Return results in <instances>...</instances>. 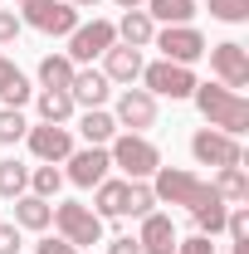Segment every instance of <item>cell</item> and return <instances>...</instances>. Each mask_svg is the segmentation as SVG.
Returning <instances> with one entry per match:
<instances>
[{
  "instance_id": "obj_20",
  "label": "cell",
  "mask_w": 249,
  "mask_h": 254,
  "mask_svg": "<svg viewBox=\"0 0 249 254\" xmlns=\"http://www.w3.org/2000/svg\"><path fill=\"white\" fill-rule=\"evenodd\" d=\"M123 210H127V181H98L93 215H98V220H118Z\"/></svg>"
},
{
  "instance_id": "obj_4",
  "label": "cell",
  "mask_w": 249,
  "mask_h": 254,
  "mask_svg": "<svg viewBox=\"0 0 249 254\" xmlns=\"http://www.w3.org/2000/svg\"><path fill=\"white\" fill-rule=\"evenodd\" d=\"M54 225H59V235L73 245V250H83V245H103V220L93 215V205L59 200V205H54Z\"/></svg>"
},
{
  "instance_id": "obj_39",
  "label": "cell",
  "mask_w": 249,
  "mask_h": 254,
  "mask_svg": "<svg viewBox=\"0 0 249 254\" xmlns=\"http://www.w3.org/2000/svg\"><path fill=\"white\" fill-rule=\"evenodd\" d=\"M118 5H123V10H137V5H142V0H118Z\"/></svg>"
},
{
  "instance_id": "obj_6",
  "label": "cell",
  "mask_w": 249,
  "mask_h": 254,
  "mask_svg": "<svg viewBox=\"0 0 249 254\" xmlns=\"http://www.w3.org/2000/svg\"><path fill=\"white\" fill-rule=\"evenodd\" d=\"M156 49H161V59H171V64H195V59H205V34L195 30V25H166V30H156V39H152Z\"/></svg>"
},
{
  "instance_id": "obj_37",
  "label": "cell",
  "mask_w": 249,
  "mask_h": 254,
  "mask_svg": "<svg viewBox=\"0 0 249 254\" xmlns=\"http://www.w3.org/2000/svg\"><path fill=\"white\" fill-rule=\"evenodd\" d=\"M108 254H142V245H137V235H118V240H108Z\"/></svg>"
},
{
  "instance_id": "obj_35",
  "label": "cell",
  "mask_w": 249,
  "mask_h": 254,
  "mask_svg": "<svg viewBox=\"0 0 249 254\" xmlns=\"http://www.w3.org/2000/svg\"><path fill=\"white\" fill-rule=\"evenodd\" d=\"M34 254H78V250H73V245H68L63 235H59V240H49V235H44V240L34 245Z\"/></svg>"
},
{
  "instance_id": "obj_22",
  "label": "cell",
  "mask_w": 249,
  "mask_h": 254,
  "mask_svg": "<svg viewBox=\"0 0 249 254\" xmlns=\"http://www.w3.org/2000/svg\"><path fill=\"white\" fill-rule=\"evenodd\" d=\"M0 98H5V108H20V103H30V78L15 68V64L0 54Z\"/></svg>"
},
{
  "instance_id": "obj_9",
  "label": "cell",
  "mask_w": 249,
  "mask_h": 254,
  "mask_svg": "<svg viewBox=\"0 0 249 254\" xmlns=\"http://www.w3.org/2000/svg\"><path fill=\"white\" fill-rule=\"evenodd\" d=\"M190 157L200 161V166H240V161H245V152H240V137L200 127V132L190 137Z\"/></svg>"
},
{
  "instance_id": "obj_40",
  "label": "cell",
  "mask_w": 249,
  "mask_h": 254,
  "mask_svg": "<svg viewBox=\"0 0 249 254\" xmlns=\"http://www.w3.org/2000/svg\"><path fill=\"white\" fill-rule=\"evenodd\" d=\"M235 254H249V240H245V245H235Z\"/></svg>"
},
{
  "instance_id": "obj_11",
  "label": "cell",
  "mask_w": 249,
  "mask_h": 254,
  "mask_svg": "<svg viewBox=\"0 0 249 254\" xmlns=\"http://www.w3.org/2000/svg\"><path fill=\"white\" fill-rule=\"evenodd\" d=\"M113 118H118V127H127V132H147V127H156V98L147 93V88H123Z\"/></svg>"
},
{
  "instance_id": "obj_29",
  "label": "cell",
  "mask_w": 249,
  "mask_h": 254,
  "mask_svg": "<svg viewBox=\"0 0 249 254\" xmlns=\"http://www.w3.org/2000/svg\"><path fill=\"white\" fill-rule=\"evenodd\" d=\"M59 186H63V171L54 166V161H44V166H34V171H30V190H34V195L49 200V195H59Z\"/></svg>"
},
{
  "instance_id": "obj_8",
  "label": "cell",
  "mask_w": 249,
  "mask_h": 254,
  "mask_svg": "<svg viewBox=\"0 0 249 254\" xmlns=\"http://www.w3.org/2000/svg\"><path fill=\"white\" fill-rule=\"evenodd\" d=\"M210 54V68H215L220 88H249V49L240 44V39H225V44H210L205 49Z\"/></svg>"
},
{
  "instance_id": "obj_13",
  "label": "cell",
  "mask_w": 249,
  "mask_h": 254,
  "mask_svg": "<svg viewBox=\"0 0 249 254\" xmlns=\"http://www.w3.org/2000/svg\"><path fill=\"white\" fill-rule=\"evenodd\" d=\"M68 181L73 186H98V181H108V166H113V157H108V147H83V152H68Z\"/></svg>"
},
{
  "instance_id": "obj_38",
  "label": "cell",
  "mask_w": 249,
  "mask_h": 254,
  "mask_svg": "<svg viewBox=\"0 0 249 254\" xmlns=\"http://www.w3.org/2000/svg\"><path fill=\"white\" fill-rule=\"evenodd\" d=\"M73 10H98V0H68Z\"/></svg>"
},
{
  "instance_id": "obj_25",
  "label": "cell",
  "mask_w": 249,
  "mask_h": 254,
  "mask_svg": "<svg viewBox=\"0 0 249 254\" xmlns=\"http://www.w3.org/2000/svg\"><path fill=\"white\" fill-rule=\"evenodd\" d=\"M39 118H44V123H68V118H73L68 88H44V93H39Z\"/></svg>"
},
{
  "instance_id": "obj_1",
  "label": "cell",
  "mask_w": 249,
  "mask_h": 254,
  "mask_svg": "<svg viewBox=\"0 0 249 254\" xmlns=\"http://www.w3.org/2000/svg\"><path fill=\"white\" fill-rule=\"evenodd\" d=\"M195 108H200V118L215 127V132H230V137H240L249 127V98L235 93V88H220V83H195Z\"/></svg>"
},
{
  "instance_id": "obj_21",
  "label": "cell",
  "mask_w": 249,
  "mask_h": 254,
  "mask_svg": "<svg viewBox=\"0 0 249 254\" xmlns=\"http://www.w3.org/2000/svg\"><path fill=\"white\" fill-rule=\"evenodd\" d=\"M78 132L88 137V147H108V142L118 137V118H113V113H103V108H88V113H83V123H78Z\"/></svg>"
},
{
  "instance_id": "obj_15",
  "label": "cell",
  "mask_w": 249,
  "mask_h": 254,
  "mask_svg": "<svg viewBox=\"0 0 249 254\" xmlns=\"http://www.w3.org/2000/svg\"><path fill=\"white\" fill-rule=\"evenodd\" d=\"M108 73H98V68H73V83H68V98H73V108H103L108 103Z\"/></svg>"
},
{
  "instance_id": "obj_27",
  "label": "cell",
  "mask_w": 249,
  "mask_h": 254,
  "mask_svg": "<svg viewBox=\"0 0 249 254\" xmlns=\"http://www.w3.org/2000/svg\"><path fill=\"white\" fill-rule=\"evenodd\" d=\"M25 186H30V166L25 161H0V195L5 200H15V195H25Z\"/></svg>"
},
{
  "instance_id": "obj_14",
  "label": "cell",
  "mask_w": 249,
  "mask_h": 254,
  "mask_svg": "<svg viewBox=\"0 0 249 254\" xmlns=\"http://www.w3.org/2000/svg\"><path fill=\"white\" fill-rule=\"evenodd\" d=\"M137 245H142V254H176V225H171V215H161V210L142 215Z\"/></svg>"
},
{
  "instance_id": "obj_16",
  "label": "cell",
  "mask_w": 249,
  "mask_h": 254,
  "mask_svg": "<svg viewBox=\"0 0 249 254\" xmlns=\"http://www.w3.org/2000/svg\"><path fill=\"white\" fill-rule=\"evenodd\" d=\"M103 73H108V83H132V78H142V49L113 44V49L103 54Z\"/></svg>"
},
{
  "instance_id": "obj_5",
  "label": "cell",
  "mask_w": 249,
  "mask_h": 254,
  "mask_svg": "<svg viewBox=\"0 0 249 254\" xmlns=\"http://www.w3.org/2000/svg\"><path fill=\"white\" fill-rule=\"evenodd\" d=\"M20 25H34L39 34H73L83 20L68 0H20Z\"/></svg>"
},
{
  "instance_id": "obj_31",
  "label": "cell",
  "mask_w": 249,
  "mask_h": 254,
  "mask_svg": "<svg viewBox=\"0 0 249 254\" xmlns=\"http://www.w3.org/2000/svg\"><path fill=\"white\" fill-rule=\"evenodd\" d=\"M215 20H225V25H245L249 20V0H210L205 5Z\"/></svg>"
},
{
  "instance_id": "obj_32",
  "label": "cell",
  "mask_w": 249,
  "mask_h": 254,
  "mask_svg": "<svg viewBox=\"0 0 249 254\" xmlns=\"http://www.w3.org/2000/svg\"><path fill=\"white\" fill-rule=\"evenodd\" d=\"M225 230H230L235 245H245V240H249V210H245V205H235V210L225 215Z\"/></svg>"
},
{
  "instance_id": "obj_28",
  "label": "cell",
  "mask_w": 249,
  "mask_h": 254,
  "mask_svg": "<svg viewBox=\"0 0 249 254\" xmlns=\"http://www.w3.org/2000/svg\"><path fill=\"white\" fill-rule=\"evenodd\" d=\"M156 205H161V200H156L152 181H127V210L123 215H137V220H142V215H152Z\"/></svg>"
},
{
  "instance_id": "obj_10",
  "label": "cell",
  "mask_w": 249,
  "mask_h": 254,
  "mask_svg": "<svg viewBox=\"0 0 249 254\" xmlns=\"http://www.w3.org/2000/svg\"><path fill=\"white\" fill-rule=\"evenodd\" d=\"M113 44H118L113 20H88V25H78V30L68 34V59L73 64H93L98 54H108Z\"/></svg>"
},
{
  "instance_id": "obj_24",
  "label": "cell",
  "mask_w": 249,
  "mask_h": 254,
  "mask_svg": "<svg viewBox=\"0 0 249 254\" xmlns=\"http://www.w3.org/2000/svg\"><path fill=\"white\" fill-rule=\"evenodd\" d=\"M147 15L161 25H190L195 20V0H147Z\"/></svg>"
},
{
  "instance_id": "obj_36",
  "label": "cell",
  "mask_w": 249,
  "mask_h": 254,
  "mask_svg": "<svg viewBox=\"0 0 249 254\" xmlns=\"http://www.w3.org/2000/svg\"><path fill=\"white\" fill-rule=\"evenodd\" d=\"M0 254H20V225H0Z\"/></svg>"
},
{
  "instance_id": "obj_2",
  "label": "cell",
  "mask_w": 249,
  "mask_h": 254,
  "mask_svg": "<svg viewBox=\"0 0 249 254\" xmlns=\"http://www.w3.org/2000/svg\"><path fill=\"white\" fill-rule=\"evenodd\" d=\"M152 190H156V200H166V205H186V210L215 200V186H205L195 171H181V166H156Z\"/></svg>"
},
{
  "instance_id": "obj_19",
  "label": "cell",
  "mask_w": 249,
  "mask_h": 254,
  "mask_svg": "<svg viewBox=\"0 0 249 254\" xmlns=\"http://www.w3.org/2000/svg\"><path fill=\"white\" fill-rule=\"evenodd\" d=\"M215 186V195L225 200V205H245L249 200V176H245V166H220V176L210 181Z\"/></svg>"
},
{
  "instance_id": "obj_17",
  "label": "cell",
  "mask_w": 249,
  "mask_h": 254,
  "mask_svg": "<svg viewBox=\"0 0 249 254\" xmlns=\"http://www.w3.org/2000/svg\"><path fill=\"white\" fill-rule=\"evenodd\" d=\"M15 225L20 230H49L54 225V205L44 200V195H15Z\"/></svg>"
},
{
  "instance_id": "obj_26",
  "label": "cell",
  "mask_w": 249,
  "mask_h": 254,
  "mask_svg": "<svg viewBox=\"0 0 249 254\" xmlns=\"http://www.w3.org/2000/svg\"><path fill=\"white\" fill-rule=\"evenodd\" d=\"M190 215H195V230H200L205 240H215L220 230H225V215H230V205H225V200L215 195V200H205V205H195Z\"/></svg>"
},
{
  "instance_id": "obj_7",
  "label": "cell",
  "mask_w": 249,
  "mask_h": 254,
  "mask_svg": "<svg viewBox=\"0 0 249 254\" xmlns=\"http://www.w3.org/2000/svg\"><path fill=\"white\" fill-rule=\"evenodd\" d=\"M142 78H147V93L152 98H190L195 93V73L186 64H171V59L142 64Z\"/></svg>"
},
{
  "instance_id": "obj_34",
  "label": "cell",
  "mask_w": 249,
  "mask_h": 254,
  "mask_svg": "<svg viewBox=\"0 0 249 254\" xmlns=\"http://www.w3.org/2000/svg\"><path fill=\"white\" fill-rule=\"evenodd\" d=\"M10 39H20V15L15 10H0V44H10Z\"/></svg>"
},
{
  "instance_id": "obj_23",
  "label": "cell",
  "mask_w": 249,
  "mask_h": 254,
  "mask_svg": "<svg viewBox=\"0 0 249 254\" xmlns=\"http://www.w3.org/2000/svg\"><path fill=\"white\" fill-rule=\"evenodd\" d=\"M73 68H78V64L68 59V54H44V59H39V83H44V88H68V83H73Z\"/></svg>"
},
{
  "instance_id": "obj_18",
  "label": "cell",
  "mask_w": 249,
  "mask_h": 254,
  "mask_svg": "<svg viewBox=\"0 0 249 254\" xmlns=\"http://www.w3.org/2000/svg\"><path fill=\"white\" fill-rule=\"evenodd\" d=\"M113 30H118V39H123V44H132V49H147V44L156 39V20L147 15V10H127Z\"/></svg>"
},
{
  "instance_id": "obj_3",
  "label": "cell",
  "mask_w": 249,
  "mask_h": 254,
  "mask_svg": "<svg viewBox=\"0 0 249 254\" xmlns=\"http://www.w3.org/2000/svg\"><path fill=\"white\" fill-rule=\"evenodd\" d=\"M108 157H113V166H123L132 181H152L156 166H161V152H156L142 132H123V137H113Z\"/></svg>"
},
{
  "instance_id": "obj_30",
  "label": "cell",
  "mask_w": 249,
  "mask_h": 254,
  "mask_svg": "<svg viewBox=\"0 0 249 254\" xmlns=\"http://www.w3.org/2000/svg\"><path fill=\"white\" fill-rule=\"evenodd\" d=\"M25 132H30V123L20 118V108H0V142H5V147L25 142Z\"/></svg>"
},
{
  "instance_id": "obj_33",
  "label": "cell",
  "mask_w": 249,
  "mask_h": 254,
  "mask_svg": "<svg viewBox=\"0 0 249 254\" xmlns=\"http://www.w3.org/2000/svg\"><path fill=\"white\" fill-rule=\"evenodd\" d=\"M176 254H215V245L205 235H190V240H176Z\"/></svg>"
},
{
  "instance_id": "obj_12",
  "label": "cell",
  "mask_w": 249,
  "mask_h": 254,
  "mask_svg": "<svg viewBox=\"0 0 249 254\" xmlns=\"http://www.w3.org/2000/svg\"><path fill=\"white\" fill-rule=\"evenodd\" d=\"M25 142H30V152L39 161H63L68 152H73V137H68V127H63V123H39V127H30Z\"/></svg>"
}]
</instances>
